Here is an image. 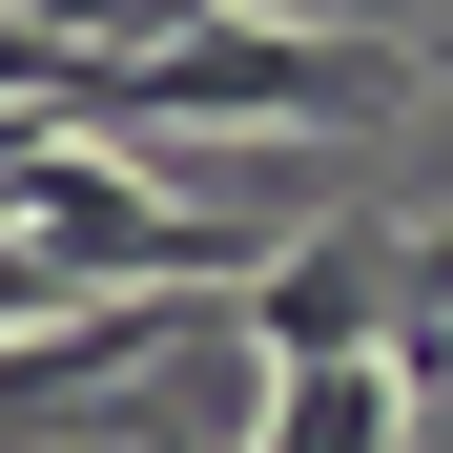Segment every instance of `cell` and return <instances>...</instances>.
Listing matches in <instances>:
<instances>
[{"label": "cell", "mask_w": 453, "mask_h": 453, "mask_svg": "<svg viewBox=\"0 0 453 453\" xmlns=\"http://www.w3.org/2000/svg\"><path fill=\"white\" fill-rule=\"evenodd\" d=\"M371 104H412V42L206 0L186 42H144V62H104V83H62V144H144V124H371Z\"/></svg>", "instance_id": "cell-1"}, {"label": "cell", "mask_w": 453, "mask_h": 453, "mask_svg": "<svg viewBox=\"0 0 453 453\" xmlns=\"http://www.w3.org/2000/svg\"><path fill=\"white\" fill-rule=\"evenodd\" d=\"M226 330H248L268 371H350V350H392V330H453V248H412V226H310V248L248 268Z\"/></svg>", "instance_id": "cell-2"}, {"label": "cell", "mask_w": 453, "mask_h": 453, "mask_svg": "<svg viewBox=\"0 0 453 453\" xmlns=\"http://www.w3.org/2000/svg\"><path fill=\"white\" fill-rule=\"evenodd\" d=\"M433 371H453V330H392V350H350V371H268V412L226 433V453H392Z\"/></svg>", "instance_id": "cell-3"}, {"label": "cell", "mask_w": 453, "mask_h": 453, "mask_svg": "<svg viewBox=\"0 0 453 453\" xmlns=\"http://www.w3.org/2000/svg\"><path fill=\"white\" fill-rule=\"evenodd\" d=\"M412 83H453V21H433V42H412Z\"/></svg>", "instance_id": "cell-4"}]
</instances>
